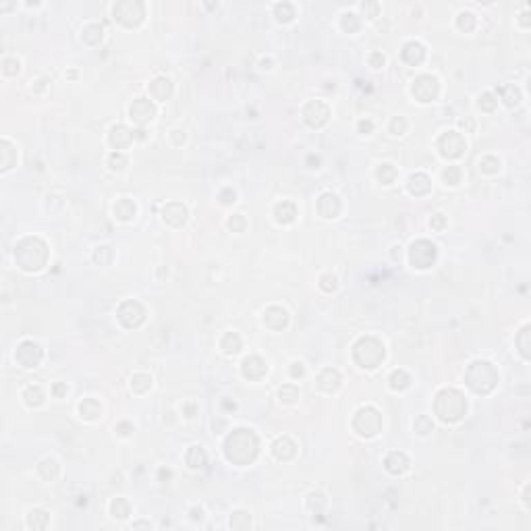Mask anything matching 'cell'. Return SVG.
I'll use <instances>...</instances> for the list:
<instances>
[{
	"mask_svg": "<svg viewBox=\"0 0 531 531\" xmlns=\"http://www.w3.org/2000/svg\"><path fill=\"white\" fill-rule=\"evenodd\" d=\"M79 413H81V417H86V419H96L98 415L102 413V407H100V402H98V400L86 398L79 404Z\"/></svg>",
	"mask_w": 531,
	"mask_h": 531,
	"instance_id": "cell-18",
	"label": "cell"
},
{
	"mask_svg": "<svg viewBox=\"0 0 531 531\" xmlns=\"http://www.w3.org/2000/svg\"><path fill=\"white\" fill-rule=\"evenodd\" d=\"M372 129H374L372 120H359V131H361V133H363V131H366V133H370Z\"/></svg>",
	"mask_w": 531,
	"mask_h": 531,
	"instance_id": "cell-42",
	"label": "cell"
},
{
	"mask_svg": "<svg viewBox=\"0 0 531 531\" xmlns=\"http://www.w3.org/2000/svg\"><path fill=\"white\" fill-rule=\"evenodd\" d=\"M409 382H411V380H409V376L404 374L402 370H400V372H394L392 376H390V386H392L394 390H404V388L409 386Z\"/></svg>",
	"mask_w": 531,
	"mask_h": 531,
	"instance_id": "cell-24",
	"label": "cell"
},
{
	"mask_svg": "<svg viewBox=\"0 0 531 531\" xmlns=\"http://www.w3.org/2000/svg\"><path fill=\"white\" fill-rule=\"evenodd\" d=\"M66 392V386H54V394H62Z\"/></svg>",
	"mask_w": 531,
	"mask_h": 531,
	"instance_id": "cell-43",
	"label": "cell"
},
{
	"mask_svg": "<svg viewBox=\"0 0 531 531\" xmlns=\"http://www.w3.org/2000/svg\"><path fill=\"white\" fill-rule=\"evenodd\" d=\"M222 348H224V353H236L241 348V338L236 332H228L224 338H222Z\"/></svg>",
	"mask_w": 531,
	"mask_h": 531,
	"instance_id": "cell-21",
	"label": "cell"
},
{
	"mask_svg": "<svg viewBox=\"0 0 531 531\" xmlns=\"http://www.w3.org/2000/svg\"><path fill=\"white\" fill-rule=\"evenodd\" d=\"M110 510H112V516H114V519H116V516H118V519H124V516L129 514V504H127V502H124L122 498H116V500L112 502V504H110Z\"/></svg>",
	"mask_w": 531,
	"mask_h": 531,
	"instance_id": "cell-25",
	"label": "cell"
},
{
	"mask_svg": "<svg viewBox=\"0 0 531 531\" xmlns=\"http://www.w3.org/2000/svg\"><path fill=\"white\" fill-rule=\"evenodd\" d=\"M108 164H110V168H112V170H122L124 164H127V158H124L120 152H114L112 156L108 158Z\"/></svg>",
	"mask_w": 531,
	"mask_h": 531,
	"instance_id": "cell-29",
	"label": "cell"
},
{
	"mask_svg": "<svg viewBox=\"0 0 531 531\" xmlns=\"http://www.w3.org/2000/svg\"><path fill=\"white\" fill-rule=\"evenodd\" d=\"M297 398H299V390L292 386V384H286V386L280 388V400H284V402H295Z\"/></svg>",
	"mask_w": 531,
	"mask_h": 531,
	"instance_id": "cell-28",
	"label": "cell"
},
{
	"mask_svg": "<svg viewBox=\"0 0 531 531\" xmlns=\"http://www.w3.org/2000/svg\"><path fill=\"white\" fill-rule=\"evenodd\" d=\"M386 469L390 473H394V475H400V473H404L409 469V460L402 452H392V454H388V458H386Z\"/></svg>",
	"mask_w": 531,
	"mask_h": 531,
	"instance_id": "cell-13",
	"label": "cell"
},
{
	"mask_svg": "<svg viewBox=\"0 0 531 531\" xmlns=\"http://www.w3.org/2000/svg\"><path fill=\"white\" fill-rule=\"evenodd\" d=\"M241 370H243V376L245 378H249V380H258V378H262V376L266 374V363L258 357V355H251V357H247L245 361H243V366H241Z\"/></svg>",
	"mask_w": 531,
	"mask_h": 531,
	"instance_id": "cell-10",
	"label": "cell"
},
{
	"mask_svg": "<svg viewBox=\"0 0 531 531\" xmlns=\"http://www.w3.org/2000/svg\"><path fill=\"white\" fill-rule=\"evenodd\" d=\"M504 92H506V96H504V102H506V106H516L519 104V100H521V96H519V90L516 88H512V86H508V88H504Z\"/></svg>",
	"mask_w": 531,
	"mask_h": 531,
	"instance_id": "cell-30",
	"label": "cell"
},
{
	"mask_svg": "<svg viewBox=\"0 0 531 531\" xmlns=\"http://www.w3.org/2000/svg\"><path fill=\"white\" fill-rule=\"evenodd\" d=\"M430 189H432V183H430V178L424 172H417V174H413L409 178V191L413 195H426Z\"/></svg>",
	"mask_w": 531,
	"mask_h": 531,
	"instance_id": "cell-15",
	"label": "cell"
},
{
	"mask_svg": "<svg viewBox=\"0 0 531 531\" xmlns=\"http://www.w3.org/2000/svg\"><path fill=\"white\" fill-rule=\"evenodd\" d=\"M444 222H446V220H444V216H442V214H436L434 218H432V222H430V224L434 226L436 230H440V228L444 226Z\"/></svg>",
	"mask_w": 531,
	"mask_h": 531,
	"instance_id": "cell-41",
	"label": "cell"
},
{
	"mask_svg": "<svg viewBox=\"0 0 531 531\" xmlns=\"http://www.w3.org/2000/svg\"><path fill=\"white\" fill-rule=\"evenodd\" d=\"M467 409V402L463 394L456 390H442L436 396V413L440 415L442 422H456L463 417Z\"/></svg>",
	"mask_w": 531,
	"mask_h": 531,
	"instance_id": "cell-3",
	"label": "cell"
},
{
	"mask_svg": "<svg viewBox=\"0 0 531 531\" xmlns=\"http://www.w3.org/2000/svg\"><path fill=\"white\" fill-rule=\"evenodd\" d=\"M114 214L120 218V220H131L133 214H135V204L127 198H122L116 206H114Z\"/></svg>",
	"mask_w": 531,
	"mask_h": 531,
	"instance_id": "cell-19",
	"label": "cell"
},
{
	"mask_svg": "<svg viewBox=\"0 0 531 531\" xmlns=\"http://www.w3.org/2000/svg\"><path fill=\"white\" fill-rule=\"evenodd\" d=\"M187 463L191 469H198L206 463V452L202 450V446H191V450L187 452Z\"/></svg>",
	"mask_w": 531,
	"mask_h": 531,
	"instance_id": "cell-20",
	"label": "cell"
},
{
	"mask_svg": "<svg viewBox=\"0 0 531 531\" xmlns=\"http://www.w3.org/2000/svg\"><path fill=\"white\" fill-rule=\"evenodd\" d=\"M131 139L133 135L122 127V124H118V127H112V131H110V144H112V148L116 150H122V148H127L131 144Z\"/></svg>",
	"mask_w": 531,
	"mask_h": 531,
	"instance_id": "cell-14",
	"label": "cell"
},
{
	"mask_svg": "<svg viewBox=\"0 0 531 531\" xmlns=\"http://www.w3.org/2000/svg\"><path fill=\"white\" fill-rule=\"evenodd\" d=\"M527 332H529V328L525 326L523 332H521V353L525 355V359L529 357V353H527V348H529V346H527Z\"/></svg>",
	"mask_w": 531,
	"mask_h": 531,
	"instance_id": "cell-37",
	"label": "cell"
},
{
	"mask_svg": "<svg viewBox=\"0 0 531 531\" xmlns=\"http://www.w3.org/2000/svg\"><path fill=\"white\" fill-rule=\"evenodd\" d=\"M404 129H407V122H404V118H394L392 120V127H390L392 135H402Z\"/></svg>",
	"mask_w": 531,
	"mask_h": 531,
	"instance_id": "cell-36",
	"label": "cell"
},
{
	"mask_svg": "<svg viewBox=\"0 0 531 531\" xmlns=\"http://www.w3.org/2000/svg\"><path fill=\"white\" fill-rule=\"evenodd\" d=\"M295 216H297V208L290 202H282L276 206V220L282 222V224H290L295 220Z\"/></svg>",
	"mask_w": 531,
	"mask_h": 531,
	"instance_id": "cell-16",
	"label": "cell"
},
{
	"mask_svg": "<svg viewBox=\"0 0 531 531\" xmlns=\"http://www.w3.org/2000/svg\"><path fill=\"white\" fill-rule=\"evenodd\" d=\"M498 382V374L492 368V363L488 361H475L467 372V384L475 390L478 394H488Z\"/></svg>",
	"mask_w": 531,
	"mask_h": 531,
	"instance_id": "cell-2",
	"label": "cell"
},
{
	"mask_svg": "<svg viewBox=\"0 0 531 531\" xmlns=\"http://www.w3.org/2000/svg\"><path fill=\"white\" fill-rule=\"evenodd\" d=\"M220 198H222V204H232V202H234V191L224 189V191L220 193Z\"/></svg>",
	"mask_w": 531,
	"mask_h": 531,
	"instance_id": "cell-40",
	"label": "cell"
},
{
	"mask_svg": "<svg viewBox=\"0 0 531 531\" xmlns=\"http://www.w3.org/2000/svg\"><path fill=\"white\" fill-rule=\"evenodd\" d=\"M413 96L417 98L419 102H432L438 94V79L432 77V75H422L413 81V88H411Z\"/></svg>",
	"mask_w": 531,
	"mask_h": 531,
	"instance_id": "cell-6",
	"label": "cell"
},
{
	"mask_svg": "<svg viewBox=\"0 0 531 531\" xmlns=\"http://www.w3.org/2000/svg\"><path fill=\"white\" fill-rule=\"evenodd\" d=\"M303 363H299V361H295L292 363V368H290V376L292 378H299V376H303Z\"/></svg>",
	"mask_w": 531,
	"mask_h": 531,
	"instance_id": "cell-39",
	"label": "cell"
},
{
	"mask_svg": "<svg viewBox=\"0 0 531 531\" xmlns=\"http://www.w3.org/2000/svg\"><path fill=\"white\" fill-rule=\"evenodd\" d=\"M357 419H363V426H355V430L361 436H376L382 428V417L374 407H363L355 415Z\"/></svg>",
	"mask_w": 531,
	"mask_h": 531,
	"instance_id": "cell-5",
	"label": "cell"
},
{
	"mask_svg": "<svg viewBox=\"0 0 531 531\" xmlns=\"http://www.w3.org/2000/svg\"><path fill=\"white\" fill-rule=\"evenodd\" d=\"M44 400V394L40 392V388H27L25 390V402L30 404V407H38Z\"/></svg>",
	"mask_w": 531,
	"mask_h": 531,
	"instance_id": "cell-26",
	"label": "cell"
},
{
	"mask_svg": "<svg viewBox=\"0 0 531 531\" xmlns=\"http://www.w3.org/2000/svg\"><path fill=\"white\" fill-rule=\"evenodd\" d=\"M370 62H372V66H374V68H380V66L384 64V56H382L380 52H376V54H372Z\"/></svg>",
	"mask_w": 531,
	"mask_h": 531,
	"instance_id": "cell-38",
	"label": "cell"
},
{
	"mask_svg": "<svg viewBox=\"0 0 531 531\" xmlns=\"http://www.w3.org/2000/svg\"><path fill=\"white\" fill-rule=\"evenodd\" d=\"M150 386H152V378H150L148 374H137V376H133L131 388L135 390V392H146Z\"/></svg>",
	"mask_w": 531,
	"mask_h": 531,
	"instance_id": "cell-22",
	"label": "cell"
},
{
	"mask_svg": "<svg viewBox=\"0 0 531 531\" xmlns=\"http://www.w3.org/2000/svg\"><path fill=\"white\" fill-rule=\"evenodd\" d=\"M424 56H426V50L419 42H409V44H404V48H402V60L404 62L419 64L424 60Z\"/></svg>",
	"mask_w": 531,
	"mask_h": 531,
	"instance_id": "cell-11",
	"label": "cell"
},
{
	"mask_svg": "<svg viewBox=\"0 0 531 531\" xmlns=\"http://www.w3.org/2000/svg\"><path fill=\"white\" fill-rule=\"evenodd\" d=\"M438 148H440V154L446 158H458L460 154L465 150V139L460 137L456 131H448L440 137L438 142Z\"/></svg>",
	"mask_w": 531,
	"mask_h": 531,
	"instance_id": "cell-7",
	"label": "cell"
},
{
	"mask_svg": "<svg viewBox=\"0 0 531 531\" xmlns=\"http://www.w3.org/2000/svg\"><path fill=\"white\" fill-rule=\"evenodd\" d=\"M415 430L419 432V434H428V432H432V430H434V424H432L428 417H417V422H415Z\"/></svg>",
	"mask_w": 531,
	"mask_h": 531,
	"instance_id": "cell-32",
	"label": "cell"
},
{
	"mask_svg": "<svg viewBox=\"0 0 531 531\" xmlns=\"http://www.w3.org/2000/svg\"><path fill=\"white\" fill-rule=\"evenodd\" d=\"M456 25L458 30H465V32H471L475 27V17L471 12H458V19H456Z\"/></svg>",
	"mask_w": 531,
	"mask_h": 531,
	"instance_id": "cell-27",
	"label": "cell"
},
{
	"mask_svg": "<svg viewBox=\"0 0 531 531\" xmlns=\"http://www.w3.org/2000/svg\"><path fill=\"white\" fill-rule=\"evenodd\" d=\"M496 104H498V100H494V96H492V94H484V96H480V108H484V110H494Z\"/></svg>",
	"mask_w": 531,
	"mask_h": 531,
	"instance_id": "cell-33",
	"label": "cell"
},
{
	"mask_svg": "<svg viewBox=\"0 0 531 531\" xmlns=\"http://www.w3.org/2000/svg\"><path fill=\"white\" fill-rule=\"evenodd\" d=\"M436 260V245L430 241H417L411 245V262L415 268H430Z\"/></svg>",
	"mask_w": 531,
	"mask_h": 531,
	"instance_id": "cell-4",
	"label": "cell"
},
{
	"mask_svg": "<svg viewBox=\"0 0 531 531\" xmlns=\"http://www.w3.org/2000/svg\"><path fill=\"white\" fill-rule=\"evenodd\" d=\"M15 359L23 368H38V363L42 361V348H40V344H36L32 340H25L15 351Z\"/></svg>",
	"mask_w": 531,
	"mask_h": 531,
	"instance_id": "cell-8",
	"label": "cell"
},
{
	"mask_svg": "<svg viewBox=\"0 0 531 531\" xmlns=\"http://www.w3.org/2000/svg\"><path fill=\"white\" fill-rule=\"evenodd\" d=\"M226 458L232 463L247 465L258 454V438L251 430H234L224 444Z\"/></svg>",
	"mask_w": 531,
	"mask_h": 531,
	"instance_id": "cell-1",
	"label": "cell"
},
{
	"mask_svg": "<svg viewBox=\"0 0 531 531\" xmlns=\"http://www.w3.org/2000/svg\"><path fill=\"white\" fill-rule=\"evenodd\" d=\"M228 226H230L232 230H243V228H245V218H243V214L232 216V218L228 220Z\"/></svg>",
	"mask_w": 531,
	"mask_h": 531,
	"instance_id": "cell-34",
	"label": "cell"
},
{
	"mask_svg": "<svg viewBox=\"0 0 531 531\" xmlns=\"http://www.w3.org/2000/svg\"><path fill=\"white\" fill-rule=\"evenodd\" d=\"M340 384V376L336 370H324L322 374H320V378H318V386L326 390V392H332V390H336Z\"/></svg>",
	"mask_w": 531,
	"mask_h": 531,
	"instance_id": "cell-12",
	"label": "cell"
},
{
	"mask_svg": "<svg viewBox=\"0 0 531 531\" xmlns=\"http://www.w3.org/2000/svg\"><path fill=\"white\" fill-rule=\"evenodd\" d=\"M444 180H446V185H456L460 180V170L456 166H448V168L444 170Z\"/></svg>",
	"mask_w": 531,
	"mask_h": 531,
	"instance_id": "cell-31",
	"label": "cell"
},
{
	"mask_svg": "<svg viewBox=\"0 0 531 531\" xmlns=\"http://www.w3.org/2000/svg\"><path fill=\"white\" fill-rule=\"evenodd\" d=\"M272 320H278V324H280L282 328L286 326V322H288V314L282 310V307H268V310L264 312V324L268 326Z\"/></svg>",
	"mask_w": 531,
	"mask_h": 531,
	"instance_id": "cell-17",
	"label": "cell"
},
{
	"mask_svg": "<svg viewBox=\"0 0 531 531\" xmlns=\"http://www.w3.org/2000/svg\"><path fill=\"white\" fill-rule=\"evenodd\" d=\"M348 23H351V32H355L357 27H359V21L355 19L353 12H346V15H342V27H344V30H348Z\"/></svg>",
	"mask_w": 531,
	"mask_h": 531,
	"instance_id": "cell-35",
	"label": "cell"
},
{
	"mask_svg": "<svg viewBox=\"0 0 531 531\" xmlns=\"http://www.w3.org/2000/svg\"><path fill=\"white\" fill-rule=\"evenodd\" d=\"M394 176H396V170H394L392 164H382L380 168H378V178L382 180L384 185H392Z\"/></svg>",
	"mask_w": 531,
	"mask_h": 531,
	"instance_id": "cell-23",
	"label": "cell"
},
{
	"mask_svg": "<svg viewBox=\"0 0 531 531\" xmlns=\"http://www.w3.org/2000/svg\"><path fill=\"white\" fill-rule=\"evenodd\" d=\"M131 118L135 120V122H139V124H144V122H150L152 118H154V114H156V110H154V106L148 102V100H144V98H139V100H135L133 102V106H131Z\"/></svg>",
	"mask_w": 531,
	"mask_h": 531,
	"instance_id": "cell-9",
	"label": "cell"
}]
</instances>
